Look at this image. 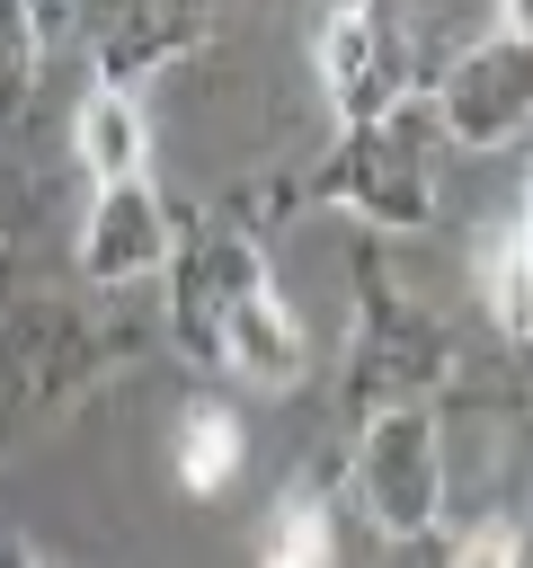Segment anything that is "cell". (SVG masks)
Here are the masks:
<instances>
[{"mask_svg":"<svg viewBox=\"0 0 533 568\" xmlns=\"http://www.w3.org/2000/svg\"><path fill=\"white\" fill-rule=\"evenodd\" d=\"M204 36H213V9L204 0H124V9H107V27H98L89 53H98V80L107 89H133V80L187 62Z\"/></svg>","mask_w":533,"mask_h":568,"instance_id":"obj_8","label":"cell"},{"mask_svg":"<svg viewBox=\"0 0 533 568\" xmlns=\"http://www.w3.org/2000/svg\"><path fill=\"white\" fill-rule=\"evenodd\" d=\"M426 124L435 142H453L462 160L506 151L533 124V44L524 36H480L444 62V80H426Z\"/></svg>","mask_w":533,"mask_h":568,"instance_id":"obj_6","label":"cell"},{"mask_svg":"<svg viewBox=\"0 0 533 568\" xmlns=\"http://www.w3.org/2000/svg\"><path fill=\"white\" fill-rule=\"evenodd\" d=\"M0 568H44V559H36L27 541H9V532H0Z\"/></svg>","mask_w":533,"mask_h":568,"instance_id":"obj_16","label":"cell"},{"mask_svg":"<svg viewBox=\"0 0 533 568\" xmlns=\"http://www.w3.org/2000/svg\"><path fill=\"white\" fill-rule=\"evenodd\" d=\"M258 568H284V559H258Z\"/></svg>","mask_w":533,"mask_h":568,"instance_id":"obj_19","label":"cell"},{"mask_svg":"<svg viewBox=\"0 0 533 568\" xmlns=\"http://www.w3.org/2000/svg\"><path fill=\"white\" fill-rule=\"evenodd\" d=\"M71 151H80V169H89L98 186L142 178V160H151V124H142L133 89L89 80V89H80V106H71Z\"/></svg>","mask_w":533,"mask_h":568,"instance_id":"obj_9","label":"cell"},{"mask_svg":"<svg viewBox=\"0 0 533 568\" xmlns=\"http://www.w3.org/2000/svg\"><path fill=\"white\" fill-rule=\"evenodd\" d=\"M107 364H115V346H107V320L89 302L36 293V302L0 311V444L18 426H44V417L80 408Z\"/></svg>","mask_w":533,"mask_h":568,"instance_id":"obj_2","label":"cell"},{"mask_svg":"<svg viewBox=\"0 0 533 568\" xmlns=\"http://www.w3.org/2000/svg\"><path fill=\"white\" fill-rule=\"evenodd\" d=\"M311 71H320V98H329L338 133L400 115V106L418 98V44H409L400 0H338V9L320 18Z\"/></svg>","mask_w":533,"mask_h":568,"instance_id":"obj_4","label":"cell"},{"mask_svg":"<svg viewBox=\"0 0 533 568\" xmlns=\"http://www.w3.org/2000/svg\"><path fill=\"white\" fill-rule=\"evenodd\" d=\"M44 53H53V36H44V18H36V0H0V124L36 98V80H44Z\"/></svg>","mask_w":533,"mask_h":568,"instance_id":"obj_13","label":"cell"},{"mask_svg":"<svg viewBox=\"0 0 533 568\" xmlns=\"http://www.w3.org/2000/svg\"><path fill=\"white\" fill-rule=\"evenodd\" d=\"M515 231H533V160H524V186H515Z\"/></svg>","mask_w":533,"mask_h":568,"instance_id":"obj_17","label":"cell"},{"mask_svg":"<svg viewBox=\"0 0 533 568\" xmlns=\"http://www.w3.org/2000/svg\"><path fill=\"white\" fill-rule=\"evenodd\" d=\"M169 462H178V488H195V497H222V488L240 479V462H249V435H240V417H231L222 399H195V408L178 417V444H169Z\"/></svg>","mask_w":533,"mask_h":568,"instance_id":"obj_10","label":"cell"},{"mask_svg":"<svg viewBox=\"0 0 533 568\" xmlns=\"http://www.w3.org/2000/svg\"><path fill=\"white\" fill-rule=\"evenodd\" d=\"M346 479H355V515L373 524V541H391V550L435 541V524H444V426H435V408L355 417Z\"/></svg>","mask_w":533,"mask_h":568,"instance_id":"obj_3","label":"cell"},{"mask_svg":"<svg viewBox=\"0 0 533 568\" xmlns=\"http://www.w3.org/2000/svg\"><path fill=\"white\" fill-rule=\"evenodd\" d=\"M266 559H284V568H329L338 559V532H329V506H320V488H284L275 497V515H266Z\"/></svg>","mask_w":533,"mask_h":568,"instance_id":"obj_12","label":"cell"},{"mask_svg":"<svg viewBox=\"0 0 533 568\" xmlns=\"http://www.w3.org/2000/svg\"><path fill=\"white\" fill-rule=\"evenodd\" d=\"M497 36H524L533 44V0H497Z\"/></svg>","mask_w":533,"mask_h":568,"instance_id":"obj_15","label":"cell"},{"mask_svg":"<svg viewBox=\"0 0 533 568\" xmlns=\"http://www.w3.org/2000/svg\"><path fill=\"white\" fill-rule=\"evenodd\" d=\"M409 106H418V98H409ZM409 106L382 115V124L338 133V151L311 169V204H338V213H355V222H373V231H418V222L435 213V169H426V151H418Z\"/></svg>","mask_w":533,"mask_h":568,"instance_id":"obj_5","label":"cell"},{"mask_svg":"<svg viewBox=\"0 0 533 568\" xmlns=\"http://www.w3.org/2000/svg\"><path fill=\"white\" fill-rule=\"evenodd\" d=\"M462 346L453 328L391 275L355 266V328H346V417L373 408H435V390L453 382Z\"/></svg>","mask_w":533,"mask_h":568,"instance_id":"obj_1","label":"cell"},{"mask_svg":"<svg viewBox=\"0 0 533 568\" xmlns=\"http://www.w3.org/2000/svg\"><path fill=\"white\" fill-rule=\"evenodd\" d=\"M9 231H18V222H9V204H0V248H9Z\"/></svg>","mask_w":533,"mask_h":568,"instance_id":"obj_18","label":"cell"},{"mask_svg":"<svg viewBox=\"0 0 533 568\" xmlns=\"http://www.w3.org/2000/svg\"><path fill=\"white\" fill-rule=\"evenodd\" d=\"M169 248H178V213L151 195V178H124V186H98L89 195V222H80V275L98 293H133L151 275H169Z\"/></svg>","mask_w":533,"mask_h":568,"instance_id":"obj_7","label":"cell"},{"mask_svg":"<svg viewBox=\"0 0 533 568\" xmlns=\"http://www.w3.org/2000/svg\"><path fill=\"white\" fill-rule=\"evenodd\" d=\"M480 293H489V320L515 337V346H533V231H497L489 248H480Z\"/></svg>","mask_w":533,"mask_h":568,"instance_id":"obj_11","label":"cell"},{"mask_svg":"<svg viewBox=\"0 0 533 568\" xmlns=\"http://www.w3.org/2000/svg\"><path fill=\"white\" fill-rule=\"evenodd\" d=\"M444 568H524V524H515L506 506L471 515V524L444 541Z\"/></svg>","mask_w":533,"mask_h":568,"instance_id":"obj_14","label":"cell"}]
</instances>
